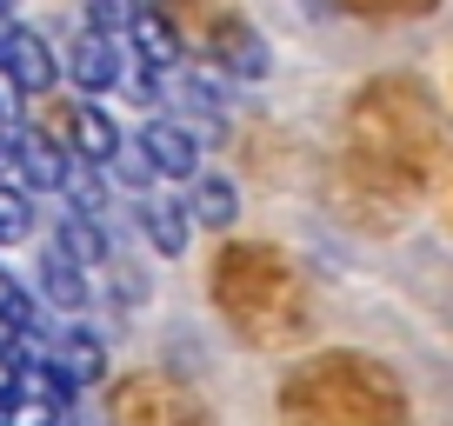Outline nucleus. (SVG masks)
I'll list each match as a JSON object with an SVG mask.
<instances>
[{
  "label": "nucleus",
  "instance_id": "nucleus-17",
  "mask_svg": "<svg viewBox=\"0 0 453 426\" xmlns=\"http://www.w3.org/2000/svg\"><path fill=\"white\" fill-rule=\"evenodd\" d=\"M20 240H34V200L0 180V247H20Z\"/></svg>",
  "mask_w": 453,
  "mask_h": 426
},
{
  "label": "nucleus",
  "instance_id": "nucleus-22",
  "mask_svg": "<svg viewBox=\"0 0 453 426\" xmlns=\"http://www.w3.org/2000/svg\"><path fill=\"white\" fill-rule=\"evenodd\" d=\"M434 200H440V213H447V227H453V160H447V173L434 180Z\"/></svg>",
  "mask_w": 453,
  "mask_h": 426
},
{
  "label": "nucleus",
  "instance_id": "nucleus-5",
  "mask_svg": "<svg viewBox=\"0 0 453 426\" xmlns=\"http://www.w3.org/2000/svg\"><path fill=\"white\" fill-rule=\"evenodd\" d=\"M107 426H213V407L173 373L134 367L107 380Z\"/></svg>",
  "mask_w": 453,
  "mask_h": 426
},
{
  "label": "nucleus",
  "instance_id": "nucleus-9",
  "mask_svg": "<svg viewBox=\"0 0 453 426\" xmlns=\"http://www.w3.org/2000/svg\"><path fill=\"white\" fill-rule=\"evenodd\" d=\"M113 147H120V127H113L107 107H94V100H73V114H67V154L87 160V167H107Z\"/></svg>",
  "mask_w": 453,
  "mask_h": 426
},
{
  "label": "nucleus",
  "instance_id": "nucleus-14",
  "mask_svg": "<svg viewBox=\"0 0 453 426\" xmlns=\"http://www.w3.org/2000/svg\"><path fill=\"white\" fill-rule=\"evenodd\" d=\"M234 213H241V186L220 180V173H194L187 180V220H200V227H234Z\"/></svg>",
  "mask_w": 453,
  "mask_h": 426
},
{
  "label": "nucleus",
  "instance_id": "nucleus-18",
  "mask_svg": "<svg viewBox=\"0 0 453 426\" xmlns=\"http://www.w3.org/2000/svg\"><path fill=\"white\" fill-rule=\"evenodd\" d=\"M340 7L360 20H420V14H434L440 0H340Z\"/></svg>",
  "mask_w": 453,
  "mask_h": 426
},
{
  "label": "nucleus",
  "instance_id": "nucleus-19",
  "mask_svg": "<svg viewBox=\"0 0 453 426\" xmlns=\"http://www.w3.org/2000/svg\"><path fill=\"white\" fill-rule=\"evenodd\" d=\"M141 7H147V0H87V27L120 41V34L134 27V14H141Z\"/></svg>",
  "mask_w": 453,
  "mask_h": 426
},
{
  "label": "nucleus",
  "instance_id": "nucleus-12",
  "mask_svg": "<svg viewBox=\"0 0 453 426\" xmlns=\"http://www.w3.org/2000/svg\"><path fill=\"white\" fill-rule=\"evenodd\" d=\"M41 293L54 300L60 313H81L87 300H94V273H87V267H73V260L60 254L54 240H47V247H41Z\"/></svg>",
  "mask_w": 453,
  "mask_h": 426
},
{
  "label": "nucleus",
  "instance_id": "nucleus-2",
  "mask_svg": "<svg viewBox=\"0 0 453 426\" xmlns=\"http://www.w3.org/2000/svg\"><path fill=\"white\" fill-rule=\"evenodd\" d=\"M207 300L226 333L254 354H287L313 333V286L300 260L273 240H226L207 267Z\"/></svg>",
  "mask_w": 453,
  "mask_h": 426
},
{
  "label": "nucleus",
  "instance_id": "nucleus-6",
  "mask_svg": "<svg viewBox=\"0 0 453 426\" xmlns=\"http://www.w3.org/2000/svg\"><path fill=\"white\" fill-rule=\"evenodd\" d=\"M60 73H67V80L81 87L87 100H94V94H107V87H120L127 60H120V47H113V34L81 27V34L67 41V54H60Z\"/></svg>",
  "mask_w": 453,
  "mask_h": 426
},
{
  "label": "nucleus",
  "instance_id": "nucleus-8",
  "mask_svg": "<svg viewBox=\"0 0 453 426\" xmlns=\"http://www.w3.org/2000/svg\"><path fill=\"white\" fill-rule=\"evenodd\" d=\"M134 147H141L147 173H160V180H194L200 173V141L187 127H173V120H147Z\"/></svg>",
  "mask_w": 453,
  "mask_h": 426
},
{
  "label": "nucleus",
  "instance_id": "nucleus-15",
  "mask_svg": "<svg viewBox=\"0 0 453 426\" xmlns=\"http://www.w3.org/2000/svg\"><path fill=\"white\" fill-rule=\"evenodd\" d=\"M127 41L141 47V67H147V73H173V67L187 60V54H180V41H173V27L154 14V7H141V14H134Z\"/></svg>",
  "mask_w": 453,
  "mask_h": 426
},
{
  "label": "nucleus",
  "instance_id": "nucleus-20",
  "mask_svg": "<svg viewBox=\"0 0 453 426\" xmlns=\"http://www.w3.org/2000/svg\"><path fill=\"white\" fill-rule=\"evenodd\" d=\"M100 173H113V180H127L134 194H141V186L154 180V173H147V160H141V147H113V160H107Z\"/></svg>",
  "mask_w": 453,
  "mask_h": 426
},
{
  "label": "nucleus",
  "instance_id": "nucleus-4",
  "mask_svg": "<svg viewBox=\"0 0 453 426\" xmlns=\"http://www.w3.org/2000/svg\"><path fill=\"white\" fill-rule=\"evenodd\" d=\"M154 14L173 27V41L194 67H220L234 80L267 73V41L247 27V14L234 0H154Z\"/></svg>",
  "mask_w": 453,
  "mask_h": 426
},
{
  "label": "nucleus",
  "instance_id": "nucleus-21",
  "mask_svg": "<svg viewBox=\"0 0 453 426\" xmlns=\"http://www.w3.org/2000/svg\"><path fill=\"white\" fill-rule=\"evenodd\" d=\"M14 399H20V360L7 354V346H0V413L14 407Z\"/></svg>",
  "mask_w": 453,
  "mask_h": 426
},
{
  "label": "nucleus",
  "instance_id": "nucleus-11",
  "mask_svg": "<svg viewBox=\"0 0 453 426\" xmlns=\"http://www.w3.org/2000/svg\"><path fill=\"white\" fill-rule=\"evenodd\" d=\"M47 360H54V367L67 373L73 386H94V380H107V346H100L87 327L54 333V340H47Z\"/></svg>",
  "mask_w": 453,
  "mask_h": 426
},
{
  "label": "nucleus",
  "instance_id": "nucleus-3",
  "mask_svg": "<svg viewBox=\"0 0 453 426\" xmlns=\"http://www.w3.org/2000/svg\"><path fill=\"white\" fill-rule=\"evenodd\" d=\"M280 426H413V399L387 360L326 346L280 380Z\"/></svg>",
  "mask_w": 453,
  "mask_h": 426
},
{
  "label": "nucleus",
  "instance_id": "nucleus-16",
  "mask_svg": "<svg viewBox=\"0 0 453 426\" xmlns=\"http://www.w3.org/2000/svg\"><path fill=\"white\" fill-rule=\"evenodd\" d=\"M41 327V307H34V286H20L14 273L0 267V333H34Z\"/></svg>",
  "mask_w": 453,
  "mask_h": 426
},
{
  "label": "nucleus",
  "instance_id": "nucleus-13",
  "mask_svg": "<svg viewBox=\"0 0 453 426\" xmlns=\"http://www.w3.org/2000/svg\"><path fill=\"white\" fill-rule=\"evenodd\" d=\"M54 247L73 260V267H87V273H107V267H113V247H107V233H100V220H87V213H60Z\"/></svg>",
  "mask_w": 453,
  "mask_h": 426
},
{
  "label": "nucleus",
  "instance_id": "nucleus-1",
  "mask_svg": "<svg viewBox=\"0 0 453 426\" xmlns=\"http://www.w3.org/2000/svg\"><path fill=\"white\" fill-rule=\"evenodd\" d=\"M453 120L413 73H373L340 120V154L326 167V207L360 233H394L447 173Z\"/></svg>",
  "mask_w": 453,
  "mask_h": 426
},
{
  "label": "nucleus",
  "instance_id": "nucleus-10",
  "mask_svg": "<svg viewBox=\"0 0 453 426\" xmlns=\"http://www.w3.org/2000/svg\"><path fill=\"white\" fill-rule=\"evenodd\" d=\"M134 220H141V233L154 240V254H180L187 233H194V220H187V200H167V194H141V207H134Z\"/></svg>",
  "mask_w": 453,
  "mask_h": 426
},
{
  "label": "nucleus",
  "instance_id": "nucleus-7",
  "mask_svg": "<svg viewBox=\"0 0 453 426\" xmlns=\"http://www.w3.org/2000/svg\"><path fill=\"white\" fill-rule=\"evenodd\" d=\"M0 67H7V80H14L20 94H47V87L60 80V54L34 27H7L0 34Z\"/></svg>",
  "mask_w": 453,
  "mask_h": 426
}]
</instances>
